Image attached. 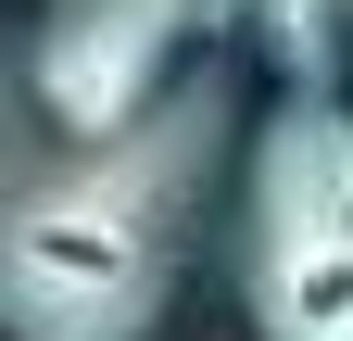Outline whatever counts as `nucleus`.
<instances>
[{"instance_id":"1","label":"nucleus","mask_w":353,"mask_h":341,"mask_svg":"<svg viewBox=\"0 0 353 341\" xmlns=\"http://www.w3.org/2000/svg\"><path fill=\"white\" fill-rule=\"evenodd\" d=\"M228 126H240V89L202 64L114 152H76L51 177H26L13 228H0V316H13V341H152L176 266H190V228L214 202Z\"/></svg>"},{"instance_id":"2","label":"nucleus","mask_w":353,"mask_h":341,"mask_svg":"<svg viewBox=\"0 0 353 341\" xmlns=\"http://www.w3.org/2000/svg\"><path fill=\"white\" fill-rule=\"evenodd\" d=\"M240 304L252 341H353V114L278 101L240 190Z\"/></svg>"},{"instance_id":"3","label":"nucleus","mask_w":353,"mask_h":341,"mask_svg":"<svg viewBox=\"0 0 353 341\" xmlns=\"http://www.w3.org/2000/svg\"><path fill=\"white\" fill-rule=\"evenodd\" d=\"M228 0H51L26 38V101L38 126H63L76 152H114L126 126H152L176 89V38Z\"/></svg>"},{"instance_id":"4","label":"nucleus","mask_w":353,"mask_h":341,"mask_svg":"<svg viewBox=\"0 0 353 341\" xmlns=\"http://www.w3.org/2000/svg\"><path fill=\"white\" fill-rule=\"evenodd\" d=\"M240 13L265 26V51L290 64V89L328 101V76H341V13H328V0H240Z\"/></svg>"}]
</instances>
